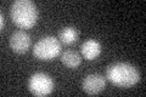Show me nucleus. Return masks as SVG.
Wrapping results in <instances>:
<instances>
[{"label": "nucleus", "mask_w": 146, "mask_h": 97, "mask_svg": "<svg viewBox=\"0 0 146 97\" xmlns=\"http://www.w3.org/2000/svg\"><path fill=\"white\" fill-rule=\"evenodd\" d=\"M106 78L116 86L131 87L140 80V73L133 64L116 62L106 68Z\"/></svg>", "instance_id": "1"}, {"label": "nucleus", "mask_w": 146, "mask_h": 97, "mask_svg": "<svg viewBox=\"0 0 146 97\" xmlns=\"http://www.w3.org/2000/svg\"><path fill=\"white\" fill-rule=\"evenodd\" d=\"M38 7L31 0H16L10 9L12 22L21 28H31L38 20Z\"/></svg>", "instance_id": "2"}, {"label": "nucleus", "mask_w": 146, "mask_h": 97, "mask_svg": "<svg viewBox=\"0 0 146 97\" xmlns=\"http://www.w3.org/2000/svg\"><path fill=\"white\" fill-rule=\"evenodd\" d=\"M61 52V43L55 36L46 35L38 40L33 48V55L40 61H49L57 57Z\"/></svg>", "instance_id": "3"}, {"label": "nucleus", "mask_w": 146, "mask_h": 97, "mask_svg": "<svg viewBox=\"0 0 146 97\" xmlns=\"http://www.w3.org/2000/svg\"><path fill=\"white\" fill-rule=\"evenodd\" d=\"M28 90L34 96H48L54 90V80L46 73H34V74L31 75L28 80Z\"/></svg>", "instance_id": "4"}, {"label": "nucleus", "mask_w": 146, "mask_h": 97, "mask_svg": "<svg viewBox=\"0 0 146 97\" xmlns=\"http://www.w3.org/2000/svg\"><path fill=\"white\" fill-rule=\"evenodd\" d=\"M106 86V79L99 73L88 74L82 81V89L88 95H98L104 91Z\"/></svg>", "instance_id": "5"}, {"label": "nucleus", "mask_w": 146, "mask_h": 97, "mask_svg": "<svg viewBox=\"0 0 146 97\" xmlns=\"http://www.w3.org/2000/svg\"><path fill=\"white\" fill-rule=\"evenodd\" d=\"M32 40L28 33H26L25 30H17L15 33H12L10 38V48L12 51L16 53H25L28 51L31 48Z\"/></svg>", "instance_id": "6"}, {"label": "nucleus", "mask_w": 146, "mask_h": 97, "mask_svg": "<svg viewBox=\"0 0 146 97\" xmlns=\"http://www.w3.org/2000/svg\"><path fill=\"white\" fill-rule=\"evenodd\" d=\"M102 51V46L95 39H88L85 40L80 46V52L83 55V57L88 61L95 59L100 56V53Z\"/></svg>", "instance_id": "7"}, {"label": "nucleus", "mask_w": 146, "mask_h": 97, "mask_svg": "<svg viewBox=\"0 0 146 97\" xmlns=\"http://www.w3.org/2000/svg\"><path fill=\"white\" fill-rule=\"evenodd\" d=\"M61 61L66 67L76 69L77 67L80 66L82 56L77 51H74V50H66L61 55Z\"/></svg>", "instance_id": "8"}, {"label": "nucleus", "mask_w": 146, "mask_h": 97, "mask_svg": "<svg viewBox=\"0 0 146 97\" xmlns=\"http://www.w3.org/2000/svg\"><path fill=\"white\" fill-rule=\"evenodd\" d=\"M78 30H77L74 27L72 26H67L63 27L58 33V38H60L61 43L66 44V45H71L73 43H76L78 40Z\"/></svg>", "instance_id": "9"}, {"label": "nucleus", "mask_w": 146, "mask_h": 97, "mask_svg": "<svg viewBox=\"0 0 146 97\" xmlns=\"http://www.w3.org/2000/svg\"><path fill=\"white\" fill-rule=\"evenodd\" d=\"M0 20H1V26H0V28H1V30H3L4 27H5V20H4V15H3V13L0 15Z\"/></svg>", "instance_id": "10"}]
</instances>
